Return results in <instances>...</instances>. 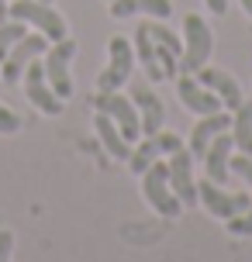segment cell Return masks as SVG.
<instances>
[{
    "instance_id": "25",
    "label": "cell",
    "mask_w": 252,
    "mask_h": 262,
    "mask_svg": "<svg viewBox=\"0 0 252 262\" xmlns=\"http://www.w3.org/2000/svg\"><path fill=\"white\" fill-rule=\"evenodd\" d=\"M14 252V231H0V262H11Z\"/></svg>"
},
{
    "instance_id": "1",
    "label": "cell",
    "mask_w": 252,
    "mask_h": 262,
    "mask_svg": "<svg viewBox=\"0 0 252 262\" xmlns=\"http://www.w3.org/2000/svg\"><path fill=\"white\" fill-rule=\"evenodd\" d=\"M214 52V31L200 14H186L183 17V55H180V73H197L207 66Z\"/></svg>"
},
{
    "instance_id": "9",
    "label": "cell",
    "mask_w": 252,
    "mask_h": 262,
    "mask_svg": "<svg viewBox=\"0 0 252 262\" xmlns=\"http://www.w3.org/2000/svg\"><path fill=\"white\" fill-rule=\"evenodd\" d=\"M180 145H183V138H180V135H173V131L145 135V138H138V145L132 148V156H128V166H132V172H138V176H142V172H145L159 156H173Z\"/></svg>"
},
{
    "instance_id": "20",
    "label": "cell",
    "mask_w": 252,
    "mask_h": 262,
    "mask_svg": "<svg viewBox=\"0 0 252 262\" xmlns=\"http://www.w3.org/2000/svg\"><path fill=\"white\" fill-rule=\"evenodd\" d=\"M232 138H235V148L252 156V100H242L232 114Z\"/></svg>"
},
{
    "instance_id": "26",
    "label": "cell",
    "mask_w": 252,
    "mask_h": 262,
    "mask_svg": "<svg viewBox=\"0 0 252 262\" xmlns=\"http://www.w3.org/2000/svg\"><path fill=\"white\" fill-rule=\"evenodd\" d=\"M204 7L211 14H225L228 11V0H204Z\"/></svg>"
},
{
    "instance_id": "17",
    "label": "cell",
    "mask_w": 252,
    "mask_h": 262,
    "mask_svg": "<svg viewBox=\"0 0 252 262\" xmlns=\"http://www.w3.org/2000/svg\"><path fill=\"white\" fill-rule=\"evenodd\" d=\"M93 131H97L100 145L107 148V156H111V159H121V162H128V156H132V142H124L121 128H118L111 118H107V114H100V111H97V118H93Z\"/></svg>"
},
{
    "instance_id": "16",
    "label": "cell",
    "mask_w": 252,
    "mask_h": 262,
    "mask_svg": "<svg viewBox=\"0 0 252 262\" xmlns=\"http://www.w3.org/2000/svg\"><path fill=\"white\" fill-rule=\"evenodd\" d=\"M221 131H232V114H225V111H214V114H204V118L194 124V131H190V156L194 159H204V152H207V145L221 135Z\"/></svg>"
},
{
    "instance_id": "22",
    "label": "cell",
    "mask_w": 252,
    "mask_h": 262,
    "mask_svg": "<svg viewBox=\"0 0 252 262\" xmlns=\"http://www.w3.org/2000/svg\"><path fill=\"white\" fill-rule=\"evenodd\" d=\"M228 231H232V235H239V238H249L252 235V204L242 210V214L228 217Z\"/></svg>"
},
{
    "instance_id": "23",
    "label": "cell",
    "mask_w": 252,
    "mask_h": 262,
    "mask_svg": "<svg viewBox=\"0 0 252 262\" xmlns=\"http://www.w3.org/2000/svg\"><path fill=\"white\" fill-rule=\"evenodd\" d=\"M232 172H235V176H242V180L252 186V156H245V152L232 156Z\"/></svg>"
},
{
    "instance_id": "8",
    "label": "cell",
    "mask_w": 252,
    "mask_h": 262,
    "mask_svg": "<svg viewBox=\"0 0 252 262\" xmlns=\"http://www.w3.org/2000/svg\"><path fill=\"white\" fill-rule=\"evenodd\" d=\"M49 45H52V41L45 38V35H41V31H35V35H31V31H28L25 38L17 41V45H14L11 52L4 55V69H0V76H4V83H17V79L25 76V69H28V62H31V59H38V55H45L49 52Z\"/></svg>"
},
{
    "instance_id": "7",
    "label": "cell",
    "mask_w": 252,
    "mask_h": 262,
    "mask_svg": "<svg viewBox=\"0 0 252 262\" xmlns=\"http://www.w3.org/2000/svg\"><path fill=\"white\" fill-rule=\"evenodd\" d=\"M197 204H204V210L218 217V221H228V217H235L242 210L252 204L249 193H232L225 186H218L214 180H200L197 183Z\"/></svg>"
},
{
    "instance_id": "11",
    "label": "cell",
    "mask_w": 252,
    "mask_h": 262,
    "mask_svg": "<svg viewBox=\"0 0 252 262\" xmlns=\"http://www.w3.org/2000/svg\"><path fill=\"white\" fill-rule=\"evenodd\" d=\"M170 183L180 196V204L183 207H194L197 204V180H194V156H190V148L180 145L170 159Z\"/></svg>"
},
{
    "instance_id": "24",
    "label": "cell",
    "mask_w": 252,
    "mask_h": 262,
    "mask_svg": "<svg viewBox=\"0 0 252 262\" xmlns=\"http://www.w3.org/2000/svg\"><path fill=\"white\" fill-rule=\"evenodd\" d=\"M17 131H21V118L0 104V135H17Z\"/></svg>"
},
{
    "instance_id": "14",
    "label": "cell",
    "mask_w": 252,
    "mask_h": 262,
    "mask_svg": "<svg viewBox=\"0 0 252 262\" xmlns=\"http://www.w3.org/2000/svg\"><path fill=\"white\" fill-rule=\"evenodd\" d=\"M197 76V83H204L211 93H218V100H221V107H228V111H235V107L245 100V93H242V83L228 69H211V66H204V69H197L194 73Z\"/></svg>"
},
{
    "instance_id": "4",
    "label": "cell",
    "mask_w": 252,
    "mask_h": 262,
    "mask_svg": "<svg viewBox=\"0 0 252 262\" xmlns=\"http://www.w3.org/2000/svg\"><path fill=\"white\" fill-rule=\"evenodd\" d=\"M93 111H100L114 121L124 135V142H138L142 138V121H138V111H135L132 97H121L118 90H100L93 93Z\"/></svg>"
},
{
    "instance_id": "5",
    "label": "cell",
    "mask_w": 252,
    "mask_h": 262,
    "mask_svg": "<svg viewBox=\"0 0 252 262\" xmlns=\"http://www.w3.org/2000/svg\"><path fill=\"white\" fill-rule=\"evenodd\" d=\"M132 69H135V45L114 35L107 41V69L97 76V90H121L132 79Z\"/></svg>"
},
{
    "instance_id": "15",
    "label": "cell",
    "mask_w": 252,
    "mask_h": 262,
    "mask_svg": "<svg viewBox=\"0 0 252 262\" xmlns=\"http://www.w3.org/2000/svg\"><path fill=\"white\" fill-rule=\"evenodd\" d=\"M132 104L138 111V121H142V138L145 135H159L162 121H166V107L156 93L149 90V83H135L132 86Z\"/></svg>"
},
{
    "instance_id": "6",
    "label": "cell",
    "mask_w": 252,
    "mask_h": 262,
    "mask_svg": "<svg viewBox=\"0 0 252 262\" xmlns=\"http://www.w3.org/2000/svg\"><path fill=\"white\" fill-rule=\"evenodd\" d=\"M76 41L73 38H62V41H52L49 52H45V76H49V86L55 90L59 100H69L73 97V76H69V62L76 55Z\"/></svg>"
},
{
    "instance_id": "12",
    "label": "cell",
    "mask_w": 252,
    "mask_h": 262,
    "mask_svg": "<svg viewBox=\"0 0 252 262\" xmlns=\"http://www.w3.org/2000/svg\"><path fill=\"white\" fill-rule=\"evenodd\" d=\"M176 97H180L183 107L194 111L197 118L214 114V111H225L221 100H218V93H211L204 83H197V76H190V73H180V76H176Z\"/></svg>"
},
{
    "instance_id": "19",
    "label": "cell",
    "mask_w": 252,
    "mask_h": 262,
    "mask_svg": "<svg viewBox=\"0 0 252 262\" xmlns=\"http://www.w3.org/2000/svg\"><path fill=\"white\" fill-rule=\"evenodd\" d=\"M135 59L145 66L149 83H162L166 79L159 59H156V45H152V38H149V31H145V21H138V28H135Z\"/></svg>"
},
{
    "instance_id": "29",
    "label": "cell",
    "mask_w": 252,
    "mask_h": 262,
    "mask_svg": "<svg viewBox=\"0 0 252 262\" xmlns=\"http://www.w3.org/2000/svg\"><path fill=\"white\" fill-rule=\"evenodd\" d=\"M41 4H52V0H41Z\"/></svg>"
},
{
    "instance_id": "28",
    "label": "cell",
    "mask_w": 252,
    "mask_h": 262,
    "mask_svg": "<svg viewBox=\"0 0 252 262\" xmlns=\"http://www.w3.org/2000/svg\"><path fill=\"white\" fill-rule=\"evenodd\" d=\"M239 4H242V11H245V14L252 17V0H239Z\"/></svg>"
},
{
    "instance_id": "10",
    "label": "cell",
    "mask_w": 252,
    "mask_h": 262,
    "mask_svg": "<svg viewBox=\"0 0 252 262\" xmlns=\"http://www.w3.org/2000/svg\"><path fill=\"white\" fill-rule=\"evenodd\" d=\"M25 93L41 114H49V118L62 114V104H66V100L55 97V90L49 86V76H45V62H38V59H31L28 69H25Z\"/></svg>"
},
{
    "instance_id": "21",
    "label": "cell",
    "mask_w": 252,
    "mask_h": 262,
    "mask_svg": "<svg viewBox=\"0 0 252 262\" xmlns=\"http://www.w3.org/2000/svg\"><path fill=\"white\" fill-rule=\"evenodd\" d=\"M25 35H28L25 21H14V17H11V21H4V25H0V62H4V55L11 52Z\"/></svg>"
},
{
    "instance_id": "2",
    "label": "cell",
    "mask_w": 252,
    "mask_h": 262,
    "mask_svg": "<svg viewBox=\"0 0 252 262\" xmlns=\"http://www.w3.org/2000/svg\"><path fill=\"white\" fill-rule=\"evenodd\" d=\"M142 193H145V200L152 204V210L156 214H162V217H180L183 214V204H180V196H176V190H173L170 183V162H152L145 172H142Z\"/></svg>"
},
{
    "instance_id": "27",
    "label": "cell",
    "mask_w": 252,
    "mask_h": 262,
    "mask_svg": "<svg viewBox=\"0 0 252 262\" xmlns=\"http://www.w3.org/2000/svg\"><path fill=\"white\" fill-rule=\"evenodd\" d=\"M7 7H11V4H7V0H0V25L7 21Z\"/></svg>"
},
{
    "instance_id": "3",
    "label": "cell",
    "mask_w": 252,
    "mask_h": 262,
    "mask_svg": "<svg viewBox=\"0 0 252 262\" xmlns=\"http://www.w3.org/2000/svg\"><path fill=\"white\" fill-rule=\"evenodd\" d=\"M25 21V25L38 28L49 41H62L69 38V28L62 21V14L52 11V4H41V0H14L7 7V21Z\"/></svg>"
},
{
    "instance_id": "18",
    "label": "cell",
    "mask_w": 252,
    "mask_h": 262,
    "mask_svg": "<svg viewBox=\"0 0 252 262\" xmlns=\"http://www.w3.org/2000/svg\"><path fill=\"white\" fill-rule=\"evenodd\" d=\"M135 14H149L156 21L173 17V4L170 0H111V17H135Z\"/></svg>"
},
{
    "instance_id": "13",
    "label": "cell",
    "mask_w": 252,
    "mask_h": 262,
    "mask_svg": "<svg viewBox=\"0 0 252 262\" xmlns=\"http://www.w3.org/2000/svg\"><path fill=\"white\" fill-rule=\"evenodd\" d=\"M232 148H235V138H232V131H221L211 145H207V152H204V172H207V180H214L218 186H225L232 180Z\"/></svg>"
}]
</instances>
